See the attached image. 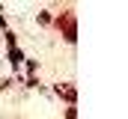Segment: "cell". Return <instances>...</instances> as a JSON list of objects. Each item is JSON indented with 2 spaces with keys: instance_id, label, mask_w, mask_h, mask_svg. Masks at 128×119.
I'll list each match as a JSON object with an SVG mask.
<instances>
[{
  "instance_id": "52a82bcc",
  "label": "cell",
  "mask_w": 128,
  "mask_h": 119,
  "mask_svg": "<svg viewBox=\"0 0 128 119\" xmlns=\"http://www.w3.org/2000/svg\"><path fill=\"white\" fill-rule=\"evenodd\" d=\"M27 86H30V89L39 86V78H36V74H30V78H27Z\"/></svg>"
},
{
  "instance_id": "7a4b0ae2",
  "label": "cell",
  "mask_w": 128,
  "mask_h": 119,
  "mask_svg": "<svg viewBox=\"0 0 128 119\" xmlns=\"http://www.w3.org/2000/svg\"><path fill=\"white\" fill-rule=\"evenodd\" d=\"M57 95L66 98L68 104H74V101H78V86H74V84H57Z\"/></svg>"
},
{
  "instance_id": "5b68a950",
  "label": "cell",
  "mask_w": 128,
  "mask_h": 119,
  "mask_svg": "<svg viewBox=\"0 0 128 119\" xmlns=\"http://www.w3.org/2000/svg\"><path fill=\"white\" fill-rule=\"evenodd\" d=\"M39 24H42V27H48V24H51V12H48V9H42V12H39Z\"/></svg>"
},
{
  "instance_id": "6da1fadb",
  "label": "cell",
  "mask_w": 128,
  "mask_h": 119,
  "mask_svg": "<svg viewBox=\"0 0 128 119\" xmlns=\"http://www.w3.org/2000/svg\"><path fill=\"white\" fill-rule=\"evenodd\" d=\"M54 24H57V30L63 33V39L68 42V45L78 42V15H74V9H63Z\"/></svg>"
},
{
  "instance_id": "3957f363",
  "label": "cell",
  "mask_w": 128,
  "mask_h": 119,
  "mask_svg": "<svg viewBox=\"0 0 128 119\" xmlns=\"http://www.w3.org/2000/svg\"><path fill=\"white\" fill-rule=\"evenodd\" d=\"M6 60H9V66H12V68L18 72V66L24 62V54H21L18 48H9V51H6Z\"/></svg>"
},
{
  "instance_id": "277c9868",
  "label": "cell",
  "mask_w": 128,
  "mask_h": 119,
  "mask_svg": "<svg viewBox=\"0 0 128 119\" xmlns=\"http://www.w3.org/2000/svg\"><path fill=\"white\" fill-rule=\"evenodd\" d=\"M3 36H6V45H9V48H18V36H15V30H3Z\"/></svg>"
},
{
  "instance_id": "ba28073f",
  "label": "cell",
  "mask_w": 128,
  "mask_h": 119,
  "mask_svg": "<svg viewBox=\"0 0 128 119\" xmlns=\"http://www.w3.org/2000/svg\"><path fill=\"white\" fill-rule=\"evenodd\" d=\"M66 119H78V110H74V107H68V110H66Z\"/></svg>"
},
{
  "instance_id": "8992f818",
  "label": "cell",
  "mask_w": 128,
  "mask_h": 119,
  "mask_svg": "<svg viewBox=\"0 0 128 119\" xmlns=\"http://www.w3.org/2000/svg\"><path fill=\"white\" fill-rule=\"evenodd\" d=\"M36 68H39V62H36V60H27V72H30V74H36Z\"/></svg>"
}]
</instances>
